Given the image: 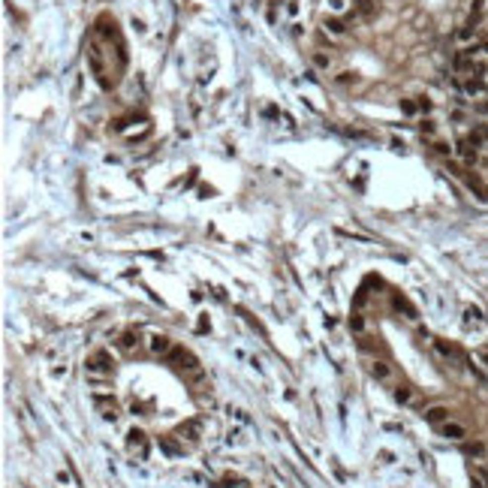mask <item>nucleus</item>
I'll use <instances>...</instances> for the list:
<instances>
[{"mask_svg":"<svg viewBox=\"0 0 488 488\" xmlns=\"http://www.w3.org/2000/svg\"><path fill=\"white\" fill-rule=\"evenodd\" d=\"M88 371H97V374H108L111 371V356L106 350H97L88 356Z\"/></svg>","mask_w":488,"mask_h":488,"instance_id":"obj_1","label":"nucleus"},{"mask_svg":"<svg viewBox=\"0 0 488 488\" xmlns=\"http://www.w3.org/2000/svg\"><path fill=\"white\" fill-rule=\"evenodd\" d=\"M368 371H371V377L377 380V383H389V380H392V365L383 362V359H374V362L368 365Z\"/></svg>","mask_w":488,"mask_h":488,"instance_id":"obj_2","label":"nucleus"},{"mask_svg":"<svg viewBox=\"0 0 488 488\" xmlns=\"http://www.w3.org/2000/svg\"><path fill=\"white\" fill-rule=\"evenodd\" d=\"M127 449L133 455H139V458H145V452H148V443H145V434L142 431H130L127 434Z\"/></svg>","mask_w":488,"mask_h":488,"instance_id":"obj_3","label":"nucleus"},{"mask_svg":"<svg viewBox=\"0 0 488 488\" xmlns=\"http://www.w3.org/2000/svg\"><path fill=\"white\" fill-rule=\"evenodd\" d=\"M425 419L431 422V425H443V422H449V407H428L425 410Z\"/></svg>","mask_w":488,"mask_h":488,"instance_id":"obj_4","label":"nucleus"},{"mask_svg":"<svg viewBox=\"0 0 488 488\" xmlns=\"http://www.w3.org/2000/svg\"><path fill=\"white\" fill-rule=\"evenodd\" d=\"M440 431H443V437H449V440H464V437H467L464 425H458V422H443Z\"/></svg>","mask_w":488,"mask_h":488,"instance_id":"obj_5","label":"nucleus"},{"mask_svg":"<svg viewBox=\"0 0 488 488\" xmlns=\"http://www.w3.org/2000/svg\"><path fill=\"white\" fill-rule=\"evenodd\" d=\"M470 479H473V488H488V467L485 464H473L470 467Z\"/></svg>","mask_w":488,"mask_h":488,"instance_id":"obj_6","label":"nucleus"},{"mask_svg":"<svg viewBox=\"0 0 488 488\" xmlns=\"http://www.w3.org/2000/svg\"><path fill=\"white\" fill-rule=\"evenodd\" d=\"M151 350L157 353V356H166V353H172V341L166 334H154L151 337Z\"/></svg>","mask_w":488,"mask_h":488,"instance_id":"obj_7","label":"nucleus"},{"mask_svg":"<svg viewBox=\"0 0 488 488\" xmlns=\"http://www.w3.org/2000/svg\"><path fill=\"white\" fill-rule=\"evenodd\" d=\"M464 452H467L470 458H476V461H485V455H488V446L476 440V443H467V446H464Z\"/></svg>","mask_w":488,"mask_h":488,"instance_id":"obj_8","label":"nucleus"},{"mask_svg":"<svg viewBox=\"0 0 488 488\" xmlns=\"http://www.w3.org/2000/svg\"><path fill=\"white\" fill-rule=\"evenodd\" d=\"M356 9H359V15L368 18V21L377 15V3H374V0H356Z\"/></svg>","mask_w":488,"mask_h":488,"instance_id":"obj_9","label":"nucleus"},{"mask_svg":"<svg viewBox=\"0 0 488 488\" xmlns=\"http://www.w3.org/2000/svg\"><path fill=\"white\" fill-rule=\"evenodd\" d=\"M431 344H434V350H437L443 359H455V356H458L455 347H449V344H443V341H431Z\"/></svg>","mask_w":488,"mask_h":488,"instance_id":"obj_10","label":"nucleus"},{"mask_svg":"<svg viewBox=\"0 0 488 488\" xmlns=\"http://www.w3.org/2000/svg\"><path fill=\"white\" fill-rule=\"evenodd\" d=\"M395 401H398V404H413V392H410L407 386H398V389H395Z\"/></svg>","mask_w":488,"mask_h":488,"instance_id":"obj_11","label":"nucleus"},{"mask_svg":"<svg viewBox=\"0 0 488 488\" xmlns=\"http://www.w3.org/2000/svg\"><path fill=\"white\" fill-rule=\"evenodd\" d=\"M325 30H328V33H334V36H341L347 27H344V21H337V18H325Z\"/></svg>","mask_w":488,"mask_h":488,"instance_id":"obj_12","label":"nucleus"},{"mask_svg":"<svg viewBox=\"0 0 488 488\" xmlns=\"http://www.w3.org/2000/svg\"><path fill=\"white\" fill-rule=\"evenodd\" d=\"M470 142H473V145H485V142H488V124H485V127H479V130L470 136Z\"/></svg>","mask_w":488,"mask_h":488,"instance_id":"obj_13","label":"nucleus"},{"mask_svg":"<svg viewBox=\"0 0 488 488\" xmlns=\"http://www.w3.org/2000/svg\"><path fill=\"white\" fill-rule=\"evenodd\" d=\"M464 91H467V94H482V91H485V85H482L479 79H470V82L464 85Z\"/></svg>","mask_w":488,"mask_h":488,"instance_id":"obj_14","label":"nucleus"},{"mask_svg":"<svg viewBox=\"0 0 488 488\" xmlns=\"http://www.w3.org/2000/svg\"><path fill=\"white\" fill-rule=\"evenodd\" d=\"M434 151H437V154H443V157H446V154H452V148H449V145H446V142H434Z\"/></svg>","mask_w":488,"mask_h":488,"instance_id":"obj_15","label":"nucleus"},{"mask_svg":"<svg viewBox=\"0 0 488 488\" xmlns=\"http://www.w3.org/2000/svg\"><path fill=\"white\" fill-rule=\"evenodd\" d=\"M314 63H317V66H323V69H328L331 57H325V54H314Z\"/></svg>","mask_w":488,"mask_h":488,"instance_id":"obj_16","label":"nucleus"},{"mask_svg":"<svg viewBox=\"0 0 488 488\" xmlns=\"http://www.w3.org/2000/svg\"><path fill=\"white\" fill-rule=\"evenodd\" d=\"M133 344H136V337H133V334L127 331V334L121 337V347H124V350H133Z\"/></svg>","mask_w":488,"mask_h":488,"instance_id":"obj_17","label":"nucleus"},{"mask_svg":"<svg viewBox=\"0 0 488 488\" xmlns=\"http://www.w3.org/2000/svg\"><path fill=\"white\" fill-rule=\"evenodd\" d=\"M401 108H404V111H407V115H413V111H416V106H413V103H410V100H404V103H401Z\"/></svg>","mask_w":488,"mask_h":488,"instance_id":"obj_18","label":"nucleus"},{"mask_svg":"<svg viewBox=\"0 0 488 488\" xmlns=\"http://www.w3.org/2000/svg\"><path fill=\"white\" fill-rule=\"evenodd\" d=\"M470 36H473V30H470V27H464V30L458 33V40H470Z\"/></svg>","mask_w":488,"mask_h":488,"instance_id":"obj_19","label":"nucleus"},{"mask_svg":"<svg viewBox=\"0 0 488 488\" xmlns=\"http://www.w3.org/2000/svg\"><path fill=\"white\" fill-rule=\"evenodd\" d=\"M476 111H479V115H488V103H479V106H476Z\"/></svg>","mask_w":488,"mask_h":488,"instance_id":"obj_20","label":"nucleus"}]
</instances>
